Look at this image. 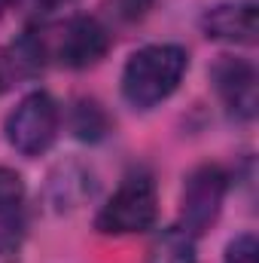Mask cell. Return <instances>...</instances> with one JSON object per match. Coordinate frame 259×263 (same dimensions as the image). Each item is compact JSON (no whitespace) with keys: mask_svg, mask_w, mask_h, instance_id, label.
Instances as JSON below:
<instances>
[{"mask_svg":"<svg viewBox=\"0 0 259 263\" xmlns=\"http://www.w3.org/2000/svg\"><path fill=\"white\" fill-rule=\"evenodd\" d=\"M189 67V55L177 43H149L131 52L122 70V95L131 107H156L171 98Z\"/></svg>","mask_w":259,"mask_h":263,"instance_id":"obj_1","label":"cell"},{"mask_svg":"<svg viewBox=\"0 0 259 263\" xmlns=\"http://www.w3.org/2000/svg\"><path fill=\"white\" fill-rule=\"evenodd\" d=\"M159 217V193L153 178L146 175H128L116 193L107 199L95 217V227L104 236H131L143 233Z\"/></svg>","mask_w":259,"mask_h":263,"instance_id":"obj_2","label":"cell"},{"mask_svg":"<svg viewBox=\"0 0 259 263\" xmlns=\"http://www.w3.org/2000/svg\"><path fill=\"white\" fill-rule=\"evenodd\" d=\"M37 40H40L43 59H55L64 67H92L98 65L110 49L107 28L92 15L70 18L61 28H55L52 37H49V31L37 28Z\"/></svg>","mask_w":259,"mask_h":263,"instance_id":"obj_3","label":"cell"},{"mask_svg":"<svg viewBox=\"0 0 259 263\" xmlns=\"http://www.w3.org/2000/svg\"><path fill=\"white\" fill-rule=\"evenodd\" d=\"M58 104L49 92H31L18 101V107L6 117V141L21 156H40L52 147L58 135Z\"/></svg>","mask_w":259,"mask_h":263,"instance_id":"obj_4","label":"cell"},{"mask_svg":"<svg viewBox=\"0 0 259 263\" xmlns=\"http://www.w3.org/2000/svg\"><path fill=\"white\" fill-rule=\"evenodd\" d=\"M226 187L229 178L220 165H198L189 172L180 193V230H186L189 236H201L204 230H210V223L220 217Z\"/></svg>","mask_w":259,"mask_h":263,"instance_id":"obj_5","label":"cell"},{"mask_svg":"<svg viewBox=\"0 0 259 263\" xmlns=\"http://www.w3.org/2000/svg\"><path fill=\"white\" fill-rule=\"evenodd\" d=\"M213 89L223 98V104L229 107V114H235L238 120H253L259 107V89H256V67L244 59H220L213 70Z\"/></svg>","mask_w":259,"mask_h":263,"instance_id":"obj_6","label":"cell"},{"mask_svg":"<svg viewBox=\"0 0 259 263\" xmlns=\"http://www.w3.org/2000/svg\"><path fill=\"white\" fill-rule=\"evenodd\" d=\"M201 31L210 40L223 43H256L259 22H256V3L241 0V3H217L201 15Z\"/></svg>","mask_w":259,"mask_h":263,"instance_id":"obj_7","label":"cell"},{"mask_svg":"<svg viewBox=\"0 0 259 263\" xmlns=\"http://www.w3.org/2000/svg\"><path fill=\"white\" fill-rule=\"evenodd\" d=\"M146 263H198L195 260V236H189L180 227L162 230L149 245Z\"/></svg>","mask_w":259,"mask_h":263,"instance_id":"obj_8","label":"cell"},{"mask_svg":"<svg viewBox=\"0 0 259 263\" xmlns=\"http://www.w3.org/2000/svg\"><path fill=\"white\" fill-rule=\"evenodd\" d=\"M25 199H28V187H25V178L9 168V165H0V227L12 223L21 208H25Z\"/></svg>","mask_w":259,"mask_h":263,"instance_id":"obj_9","label":"cell"},{"mask_svg":"<svg viewBox=\"0 0 259 263\" xmlns=\"http://www.w3.org/2000/svg\"><path fill=\"white\" fill-rule=\"evenodd\" d=\"M73 132L85 141H98L104 132H107V117L104 110L95 104V101H82L76 110H73Z\"/></svg>","mask_w":259,"mask_h":263,"instance_id":"obj_10","label":"cell"},{"mask_svg":"<svg viewBox=\"0 0 259 263\" xmlns=\"http://www.w3.org/2000/svg\"><path fill=\"white\" fill-rule=\"evenodd\" d=\"M256 254H259L256 236L253 233H241V236H235L229 242L223 263H256Z\"/></svg>","mask_w":259,"mask_h":263,"instance_id":"obj_11","label":"cell"},{"mask_svg":"<svg viewBox=\"0 0 259 263\" xmlns=\"http://www.w3.org/2000/svg\"><path fill=\"white\" fill-rule=\"evenodd\" d=\"M9 80H12V65H9V52H3L0 49V92L9 86Z\"/></svg>","mask_w":259,"mask_h":263,"instance_id":"obj_12","label":"cell"},{"mask_svg":"<svg viewBox=\"0 0 259 263\" xmlns=\"http://www.w3.org/2000/svg\"><path fill=\"white\" fill-rule=\"evenodd\" d=\"M40 6H46V9H58V6H67V3H73V0H37Z\"/></svg>","mask_w":259,"mask_h":263,"instance_id":"obj_13","label":"cell"},{"mask_svg":"<svg viewBox=\"0 0 259 263\" xmlns=\"http://www.w3.org/2000/svg\"><path fill=\"white\" fill-rule=\"evenodd\" d=\"M12 3H15V0H0V18L9 12V6H12Z\"/></svg>","mask_w":259,"mask_h":263,"instance_id":"obj_14","label":"cell"}]
</instances>
